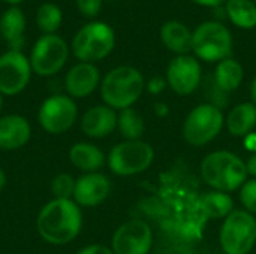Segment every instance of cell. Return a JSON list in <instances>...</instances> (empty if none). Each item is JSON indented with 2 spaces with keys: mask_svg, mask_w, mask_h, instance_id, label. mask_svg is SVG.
I'll list each match as a JSON object with an SVG mask.
<instances>
[{
  "mask_svg": "<svg viewBox=\"0 0 256 254\" xmlns=\"http://www.w3.org/2000/svg\"><path fill=\"white\" fill-rule=\"evenodd\" d=\"M159 193L158 205L162 211V225L183 238H200L207 217L202 211L201 195L192 183L186 177L183 180L172 174L164 175Z\"/></svg>",
  "mask_w": 256,
  "mask_h": 254,
  "instance_id": "6da1fadb",
  "label": "cell"
},
{
  "mask_svg": "<svg viewBox=\"0 0 256 254\" xmlns=\"http://www.w3.org/2000/svg\"><path fill=\"white\" fill-rule=\"evenodd\" d=\"M81 225V210L74 199H52L40 210L36 222L40 238L52 246H64L74 241Z\"/></svg>",
  "mask_w": 256,
  "mask_h": 254,
  "instance_id": "7a4b0ae2",
  "label": "cell"
},
{
  "mask_svg": "<svg viewBox=\"0 0 256 254\" xmlns=\"http://www.w3.org/2000/svg\"><path fill=\"white\" fill-rule=\"evenodd\" d=\"M246 163L230 151H214L206 156L201 163V178L213 190L230 193L248 180Z\"/></svg>",
  "mask_w": 256,
  "mask_h": 254,
  "instance_id": "3957f363",
  "label": "cell"
},
{
  "mask_svg": "<svg viewBox=\"0 0 256 254\" xmlns=\"http://www.w3.org/2000/svg\"><path fill=\"white\" fill-rule=\"evenodd\" d=\"M144 78L132 66H118L110 70L100 82V96L106 106L112 109H126L141 97L144 91Z\"/></svg>",
  "mask_w": 256,
  "mask_h": 254,
  "instance_id": "277c9868",
  "label": "cell"
},
{
  "mask_svg": "<svg viewBox=\"0 0 256 254\" xmlns=\"http://www.w3.org/2000/svg\"><path fill=\"white\" fill-rule=\"evenodd\" d=\"M116 45L114 30L100 21L82 25L72 40V52L82 63H94L105 58Z\"/></svg>",
  "mask_w": 256,
  "mask_h": 254,
  "instance_id": "5b68a950",
  "label": "cell"
},
{
  "mask_svg": "<svg viewBox=\"0 0 256 254\" xmlns=\"http://www.w3.org/2000/svg\"><path fill=\"white\" fill-rule=\"evenodd\" d=\"M192 51L204 61H222L232 52V34L220 21H206L192 31Z\"/></svg>",
  "mask_w": 256,
  "mask_h": 254,
  "instance_id": "8992f818",
  "label": "cell"
},
{
  "mask_svg": "<svg viewBox=\"0 0 256 254\" xmlns=\"http://www.w3.org/2000/svg\"><path fill=\"white\" fill-rule=\"evenodd\" d=\"M220 247L226 254H248L256 243V219L246 210H234L220 229Z\"/></svg>",
  "mask_w": 256,
  "mask_h": 254,
  "instance_id": "52a82bcc",
  "label": "cell"
},
{
  "mask_svg": "<svg viewBox=\"0 0 256 254\" xmlns=\"http://www.w3.org/2000/svg\"><path fill=\"white\" fill-rule=\"evenodd\" d=\"M224 114L219 108L202 103L190 111L183 124V138L189 145L204 147L213 141L224 127Z\"/></svg>",
  "mask_w": 256,
  "mask_h": 254,
  "instance_id": "ba28073f",
  "label": "cell"
},
{
  "mask_svg": "<svg viewBox=\"0 0 256 254\" xmlns=\"http://www.w3.org/2000/svg\"><path fill=\"white\" fill-rule=\"evenodd\" d=\"M154 160L153 148L142 141H124L117 144L108 154L110 169L120 177L144 172Z\"/></svg>",
  "mask_w": 256,
  "mask_h": 254,
  "instance_id": "9c48e42d",
  "label": "cell"
},
{
  "mask_svg": "<svg viewBox=\"0 0 256 254\" xmlns=\"http://www.w3.org/2000/svg\"><path fill=\"white\" fill-rule=\"evenodd\" d=\"M69 46L57 34H44L39 37L30 54V66L39 76L56 75L66 63Z\"/></svg>",
  "mask_w": 256,
  "mask_h": 254,
  "instance_id": "30bf717a",
  "label": "cell"
},
{
  "mask_svg": "<svg viewBox=\"0 0 256 254\" xmlns=\"http://www.w3.org/2000/svg\"><path fill=\"white\" fill-rule=\"evenodd\" d=\"M76 115L78 109L72 97L56 94L44 100L39 108L38 120L45 132L51 135H60L74 126Z\"/></svg>",
  "mask_w": 256,
  "mask_h": 254,
  "instance_id": "8fae6325",
  "label": "cell"
},
{
  "mask_svg": "<svg viewBox=\"0 0 256 254\" xmlns=\"http://www.w3.org/2000/svg\"><path fill=\"white\" fill-rule=\"evenodd\" d=\"M32 76L30 60L21 52L9 49L0 55V93L15 96L21 93Z\"/></svg>",
  "mask_w": 256,
  "mask_h": 254,
  "instance_id": "7c38bea8",
  "label": "cell"
},
{
  "mask_svg": "<svg viewBox=\"0 0 256 254\" xmlns=\"http://www.w3.org/2000/svg\"><path fill=\"white\" fill-rule=\"evenodd\" d=\"M152 244L153 234L150 226L141 219H134L116 231L111 250L114 254H148Z\"/></svg>",
  "mask_w": 256,
  "mask_h": 254,
  "instance_id": "4fadbf2b",
  "label": "cell"
},
{
  "mask_svg": "<svg viewBox=\"0 0 256 254\" xmlns=\"http://www.w3.org/2000/svg\"><path fill=\"white\" fill-rule=\"evenodd\" d=\"M202 78L201 64L194 55H177L174 57L166 69V82L180 96L192 94Z\"/></svg>",
  "mask_w": 256,
  "mask_h": 254,
  "instance_id": "5bb4252c",
  "label": "cell"
},
{
  "mask_svg": "<svg viewBox=\"0 0 256 254\" xmlns=\"http://www.w3.org/2000/svg\"><path fill=\"white\" fill-rule=\"evenodd\" d=\"M111 192V181L106 175L90 172L75 181L74 202L78 207L92 208L102 204Z\"/></svg>",
  "mask_w": 256,
  "mask_h": 254,
  "instance_id": "9a60e30c",
  "label": "cell"
},
{
  "mask_svg": "<svg viewBox=\"0 0 256 254\" xmlns=\"http://www.w3.org/2000/svg\"><path fill=\"white\" fill-rule=\"evenodd\" d=\"M100 73L93 63H78L75 64L64 78V88L70 97H86L92 94L99 85Z\"/></svg>",
  "mask_w": 256,
  "mask_h": 254,
  "instance_id": "2e32d148",
  "label": "cell"
},
{
  "mask_svg": "<svg viewBox=\"0 0 256 254\" xmlns=\"http://www.w3.org/2000/svg\"><path fill=\"white\" fill-rule=\"evenodd\" d=\"M117 127V114L106 105L90 108L81 120V129L88 138H105Z\"/></svg>",
  "mask_w": 256,
  "mask_h": 254,
  "instance_id": "e0dca14e",
  "label": "cell"
},
{
  "mask_svg": "<svg viewBox=\"0 0 256 254\" xmlns=\"http://www.w3.org/2000/svg\"><path fill=\"white\" fill-rule=\"evenodd\" d=\"M28 121L16 114L4 115L0 118V148L2 150H18L24 147L30 139Z\"/></svg>",
  "mask_w": 256,
  "mask_h": 254,
  "instance_id": "ac0fdd59",
  "label": "cell"
},
{
  "mask_svg": "<svg viewBox=\"0 0 256 254\" xmlns=\"http://www.w3.org/2000/svg\"><path fill=\"white\" fill-rule=\"evenodd\" d=\"M26 16L18 6L8 7L0 16V36L6 40L9 49L20 51L24 45Z\"/></svg>",
  "mask_w": 256,
  "mask_h": 254,
  "instance_id": "d6986e66",
  "label": "cell"
},
{
  "mask_svg": "<svg viewBox=\"0 0 256 254\" xmlns=\"http://www.w3.org/2000/svg\"><path fill=\"white\" fill-rule=\"evenodd\" d=\"M160 40L171 52L178 55H186L192 51V31L180 21H166L160 27Z\"/></svg>",
  "mask_w": 256,
  "mask_h": 254,
  "instance_id": "ffe728a7",
  "label": "cell"
},
{
  "mask_svg": "<svg viewBox=\"0 0 256 254\" xmlns=\"http://www.w3.org/2000/svg\"><path fill=\"white\" fill-rule=\"evenodd\" d=\"M225 123L228 132L232 136L246 138L254 132L256 126V105L254 102H244L234 106Z\"/></svg>",
  "mask_w": 256,
  "mask_h": 254,
  "instance_id": "44dd1931",
  "label": "cell"
},
{
  "mask_svg": "<svg viewBox=\"0 0 256 254\" xmlns=\"http://www.w3.org/2000/svg\"><path fill=\"white\" fill-rule=\"evenodd\" d=\"M70 163L84 171L86 174L96 172L105 163V154L93 144L88 142H78L69 151Z\"/></svg>",
  "mask_w": 256,
  "mask_h": 254,
  "instance_id": "7402d4cb",
  "label": "cell"
},
{
  "mask_svg": "<svg viewBox=\"0 0 256 254\" xmlns=\"http://www.w3.org/2000/svg\"><path fill=\"white\" fill-rule=\"evenodd\" d=\"M243 78H244L243 66L231 57L219 61L216 66L214 75H213L214 82L225 93H231V91L237 90L242 85Z\"/></svg>",
  "mask_w": 256,
  "mask_h": 254,
  "instance_id": "603a6c76",
  "label": "cell"
},
{
  "mask_svg": "<svg viewBox=\"0 0 256 254\" xmlns=\"http://www.w3.org/2000/svg\"><path fill=\"white\" fill-rule=\"evenodd\" d=\"M201 205L207 220L226 219L234 211V201L228 193L212 190L201 195Z\"/></svg>",
  "mask_w": 256,
  "mask_h": 254,
  "instance_id": "cb8c5ba5",
  "label": "cell"
},
{
  "mask_svg": "<svg viewBox=\"0 0 256 254\" xmlns=\"http://www.w3.org/2000/svg\"><path fill=\"white\" fill-rule=\"evenodd\" d=\"M226 18L237 27L250 30L256 27V4L254 0H226Z\"/></svg>",
  "mask_w": 256,
  "mask_h": 254,
  "instance_id": "d4e9b609",
  "label": "cell"
},
{
  "mask_svg": "<svg viewBox=\"0 0 256 254\" xmlns=\"http://www.w3.org/2000/svg\"><path fill=\"white\" fill-rule=\"evenodd\" d=\"M117 127L126 141H140V138L144 135L146 124L144 118L132 108L122 109L117 115Z\"/></svg>",
  "mask_w": 256,
  "mask_h": 254,
  "instance_id": "484cf974",
  "label": "cell"
},
{
  "mask_svg": "<svg viewBox=\"0 0 256 254\" xmlns=\"http://www.w3.org/2000/svg\"><path fill=\"white\" fill-rule=\"evenodd\" d=\"M63 19L62 9L54 3H44L36 12V24L44 34H56Z\"/></svg>",
  "mask_w": 256,
  "mask_h": 254,
  "instance_id": "4316f807",
  "label": "cell"
},
{
  "mask_svg": "<svg viewBox=\"0 0 256 254\" xmlns=\"http://www.w3.org/2000/svg\"><path fill=\"white\" fill-rule=\"evenodd\" d=\"M75 190V180L69 174L57 175L51 183V192L54 199H72Z\"/></svg>",
  "mask_w": 256,
  "mask_h": 254,
  "instance_id": "83f0119b",
  "label": "cell"
},
{
  "mask_svg": "<svg viewBox=\"0 0 256 254\" xmlns=\"http://www.w3.org/2000/svg\"><path fill=\"white\" fill-rule=\"evenodd\" d=\"M240 201L246 211L252 216L256 214V178L246 181L240 189Z\"/></svg>",
  "mask_w": 256,
  "mask_h": 254,
  "instance_id": "f1b7e54d",
  "label": "cell"
},
{
  "mask_svg": "<svg viewBox=\"0 0 256 254\" xmlns=\"http://www.w3.org/2000/svg\"><path fill=\"white\" fill-rule=\"evenodd\" d=\"M78 10L88 18L98 16L100 9H102V1L104 0H75Z\"/></svg>",
  "mask_w": 256,
  "mask_h": 254,
  "instance_id": "f546056e",
  "label": "cell"
},
{
  "mask_svg": "<svg viewBox=\"0 0 256 254\" xmlns=\"http://www.w3.org/2000/svg\"><path fill=\"white\" fill-rule=\"evenodd\" d=\"M168 82H166V78H162V76H153L148 84H147V90L148 93L152 94H160L165 88H166Z\"/></svg>",
  "mask_w": 256,
  "mask_h": 254,
  "instance_id": "4dcf8cb0",
  "label": "cell"
},
{
  "mask_svg": "<svg viewBox=\"0 0 256 254\" xmlns=\"http://www.w3.org/2000/svg\"><path fill=\"white\" fill-rule=\"evenodd\" d=\"M78 254H114L111 249L105 247V246H99V244H93V246H87L84 247Z\"/></svg>",
  "mask_w": 256,
  "mask_h": 254,
  "instance_id": "1f68e13d",
  "label": "cell"
},
{
  "mask_svg": "<svg viewBox=\"0 0 256 254\" xmlns=\"http://www.w3.org/2000/svg\"><path fill=\"white\" fill-rule=\"evenodd\" d=\"M190 1L200 6H207V7H219L224 3H226V0H190Z\"/></svg>",
  "mask_w": 256,
  "mask_h": 254,
  "instance_id": "d6a6232c",
  "label": "cell"
},
{
  "mask_svg": "<svg viewBox=\"0 0 256 254\" xmlns=\"http://www.w3.org/2000/svg\"><path fill=\"white\" fill-rule=\"evenodd\" d=\"M244 145H246V148H248L249 151L256 153V133L255 132L249 133V135L244 138Z\"/></svg>",
  "mask_w": 256,
  "mask_h": 254,
  "instance_id": "836d02e7",
  "label": "cell"
},
{
  "mask_svg": "<svg viewBox=\"0 0 256 254\" xmlns=\"http://www.w3.org/2000/svg\"><path fill=\"white\" fill-rule=\"evenodd\" d=\"M246 168H248V174L256 178V153L249 157V160L246 162Z\"/></svg>",
  "mask_w": 256,
  "mask_h": 254,
  "instance_id": "e575fe53",
  "label": "cell"
},
{
  "mask_svg": "<svg viewBox=\"0 0 256 254\" xmlns=\"http://www.w3.org/2000/svg\"><path fill=\"white\" fill-rule=\"evenodd\" d=\"M154 109H156V114H158L159 117H165V115L168 114V106H166L164 102H158V103L154 105Z\"/></svg>",
  "mask_w": 256,
  "mask_h": 254,
  "instance_id": "d590c367",
  "label": "cell"
},
{
  "mask_svg": "<svg viewBox=\"0 0 256 254\" xmlns=\"http://www.w3.org/2000/svg\"><path fill=\"white\" fill-rule=\"evenodd\" d=\"M250 97H252V102L256 105V78L252 82V87H250Z\"/></svg>",
  "mask_w": 256,
  "mask_h": 254,
  "instance_id": "8d00e7d4",
  "label": "cell"
},
{
  "mask_svg": "<svg viewBox=\"0 0 256 254\" xmlns=\"http://www.w3.org/2000/svg\"><path fill=\"white\" fill-rule=\"evenodd\" d=\"M4 184H6V175H4L3 169L0 168V190L4 187Z\"/></svg>",
  "mask_w": 256,
  "mask_h": 254,
  "instance_id": "74e56055",
  "label": "cell"
},
{
  "mask_svg": "<svg viewBox=\"0 0 256 254\" xmlns=\"http://www.w3.org/2000/svg\"><path fill=\"white\" fill-rule=\"evenodd\" d=\"M3 1H6V3H9V4H12V6H16V4L21 3L22 0H3Z\"/></svg>",
  "mask_w": 256,
  "mask_h": 254,
  "instance_id": "f35d334b",
  "label": "cell"
},
{
  "mask_svg": "<svg viewBox=\"0 0 256 254\" xmlns=\"http://www.w3.org/2000/svg\"><path fill=\"white\" fill-rule=\"evenodd\" d=\"M2 105H3V97H2V93H0V111H2Z\"/></svg>",
  "mask_w": 256,
  "mask_h": 254,
  "instance_id": "ab89813d",
  "label": "cell"
},
{
  "mask_svg": "<svg viewBox=\"0 0 256 254\" xmlns=\"http://www.w3.org/2000/svg\"><path fill=\"white\" fill-rule=\"evenodd\" d=\"M108 1H114V0H108Z\"/></svg>",
  "mask_w": 256,
  "mask_h": 254,
  "instance_id": "60d3db41",
  "label": "cell"
},
{
  "mask_svg": "<svg viewBox=\"0 0 256 254\" xmlns=\"http://www.w3.org/2000/svg\"><path fill=\"white\" fill-rule=\"evenodd\" d=\"M254 1H255V4H256V0H254Z\"/></svg>",
  "mask_w": 256,
  "mask_h": 254,
  "instance_id": "b9f144b4",
  "label": "cell"
}]
</instances>
